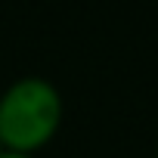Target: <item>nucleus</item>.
<instances>
[{
  "label": "nucleus",
  "instance_id": "1",
  "mask_svg": "<svg viewBox=\"0 0 158 158\" xmlns=\"http://www.w3.org/2000/svg\"><path fill=\"white\" fill-rule=\"evenodd\" d=\"M65 102L47 77H19L0 93V149L37 155L62 127Z\"/></svg>",
  "mask_w": 158,
  "mask_h": 158
},
{
  "label": "nucleus",
  "instance_id": "2",
  "mask_svg": "<svg viewBox=\"0 0 158 158\" xmlns=\"http://www.w3.org/2000/svg\"><path fill=\"white\" fill-rule=\"evenodd\" d=\"M0 158H37V155H28V152H3V149H0Z\"/></svg>",
  "mask_w": 158,
  "mask_h": 158
}]
</instances>
